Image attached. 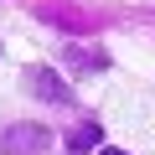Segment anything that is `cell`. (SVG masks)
I'll use <instances>...</instances> for the list:
<instances>
[{"mask_svg":"<svg viewBox=\"0 0 155 155\" xmlns=\"http://www.w3.org/2000/svg\"><path fill=\"white\" fill-rule=\"evenodd\" d=\"M0 145H5L11 155H31V150L52 145V129H41V124H11L5 134H0Z\"/></svg>","mask_w":155,"mask_h":155,"instance_id":"6da1fadb","label":"cell"},{"mask_svg":"<svg viewBox=\"0 0 155 155\" xmlns=\"http://www.w3.org/2000/svg\"><path fill=\"white\" fill-rule=\"evenodd\" d=\"M31 78H36V83H31V88H36L41 98H57V104H67V98H72V88H67V83H57V78H52V72H41V67H36Z\"/></svg>","mask_w":155,"mask_h":155,"instance_id":"7a4b0ae2","label":"cell"},{"mask_svg":"<svg viewBox=\"0 0 155 155\" xmlns=\"http://www.w3.org/2000/svg\"><path fill=\"white\" fill-rule=\"evenodd\" d=\"M98 145H104V129L98 124H78L67 134V150H98Z\"/></svg>","mask_w":155,"mask_h":155,"instance_id":"3957f363","label":"cell"},{"mask_svg":"<svg viewBox=\"0 0 155 155\" xmlns=\"http://www.w3.org/2000/svg\"><path fill=\"white\" fill-rule=\"evenodd\" d=\"M98 155H129V150H114V145H104V150H98Z\"/></svg>","mask_w":155,"mask_h":155,"instance_id":"277c9868","label":"cell"}]
</instances>
